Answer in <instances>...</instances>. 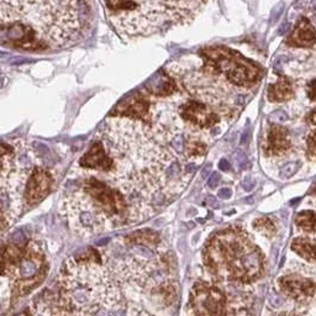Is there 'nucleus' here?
Returning <instances> with one entry per match:
<instances>
[{"label":"nucleus","mask_w":316,"mask_h":316,"mask_svg":"<svg viewBox=\"0 0 316 316\" xmlns=\"http://www.w3.org/2000/svg\"><path fill=\"white\" fill-rule=\"evenodd\" d=\"M125 241H126V244L132 245V246H140V245H143V246L151 247L152 249V247L157 246L158 245V242H160V236H158V233H156L152 230H142L126 236L125 237Z\"/></svg>","instance_id":"a211bd4d"},{"label":"nucleus","mask_w":316,"mask_h":316,"mask_svg":"<svg viewBox=\"0 0 316 316\" xmlns=\"http://www.w3.org/2000/svg\"><path fill=\"white\" fill-rule=\"evenodd\" d=\"M314 194L316 195V187H315V189H314Z\"/></svg>","instance_id":"79ce46f5"},{"label":"nucleus","mask_w":316,"mask_h":316,"mask_svg":"<svg viewBox=\"0 0 316 316\" xmlns=\"http://www.w3.org/2000/svg\"><path fill=\"white\" fill-rule=\"evenodd\" d=\"M190 306L198 315L227 314L225 294L217 287L205 282L194 284L190 293Z\"/></svg>","instance_id":"1a4fd4ad"},{"label":"nucleus","mask_w":316,"mask_h":316,"mask_svg":"<svg viewBox=\"0 0 316 316\" xmlns=\"http://www.w3.org/2000/svg\"><path fill=\"white\" fill-rule=\"evenodd\" d=\"M280 289L285 295L295 300H306L315 294L316 283L296 276H285L279 280Z\"/></svg>","instance_id":"f8f14e48"},{"label":"nucleus","mask_w":316,"mask_h":316,"mask_svg":"<svg viewBox=\"0 0 316 316\" xmlns=\"http://www.w3.org/2000/svg\"><path fill=\"white\" fill-rule=\"evenodd\" d=\"M217 195L221 199H228L232 195V190H231V188H221L219 190V193H217Z\"/></svg>","instance_id":"72a5a7b5"},{"label":"nucleus","mask_w":316,"mask_h":316,"mask_svg":"<svg viewBox=\"0 0 316 316\" xmlns=\"http://www.w3.org/2000/svg\"><path fill=\"white\" fill-rule=\"evenodd\" d=\"M220 174L219 173H212L210 176V178L208 179V187L211 188V189H214V188L217 187V184L220 183Z\"/></svg>","instance_id":"2f4dec72"},{"label":"nucleus","mask_w":316,"mask_h":316,"mask_svg":"<svg viewBox=\"0 0 316 316\" xmlns=\"http://www.w3.org/2000/svg\"><path fill=\"white\" fill-rule=\"evenodd\" d=\"M148 100L146 98L141 97V95H136V97H131L127 100H125L118 108V111L120 116H125V118L147 120V118H148Z\"/></svg>","instance_id":"dca6fc26"},{"label":"nucleus","mask_w":316,"mask_h":316,"mask_svg":"<svg viewBox=\"0 0 316 316\" xmlns=\"http://www.w3.org/2000/svg\"><path fill=\"white\" fill-rule=\"evenodd\" d=\"M79 166L87 170H98L108 173L113 167V160L106 152L103 141H95L89 151L81 158Z\"/></svg>","instance_id":"ddd939ff"},{"label":"nucleus","mask_w":316,"mask_h":316,"mask_svg":"<svg viewBox=\"0 0 316 316\" xmlns=\"http://www.w3.org/2000/svg\"><path fill=\"white\" fill-rule=\"evenodd\" d=\"M206 146L200 141H190L187 145V154L189 157H197L206 153Z\"/></svg>","instance_id":"5701e85b"},{"label":"nucleus","mask_w":316,"mask_h":316,"mask_svg":"<svg viewBox=\"0 0 316 316\" xmlns=\"http://www.w3.org/2000/svg\"><path fill=\"white\" fill-rule=\"evenodd\" d=\"M309 120H310V122H311V124L316 125V109L314 111H311V113H310Z\"/></svg>","instance_id":"e433bc0d"},{"label":"nucleus","mask_w":316,"mask_h":316,"mask_svg":"<svg viewBox=\"0 0 316 316\" xmlns=\"http://www.w3.org/2000/svg\"><path fill=\"white\" fill-rule=\"evenodd\" d=\"M47 272L48 262L40 245L35 241L27 242L23 257L8 277L13 296L20 298L36 289L45 280Z\"/></svg>","instance_id":"423d86ee"},{"label":"nucleus","mask_w":316,"mask_h":316,"mask_svg":"<svg viewBox=\"0 0 316 316\" xmlns=\"http://www.w3.org/2000/svg\"><path fill=\"white\" fill-rule=\"evenodd\" d=\"M81 189L92 198V200L110 217L111 221L130 215V205L125 199L126 195L114 185H109L104 179L89 177L83 182Z\"/></svg>","instance_id":"6e6552de"},{"label":"nucleus","mask_w":316,"mask_h":316,"mask_svg":"<svg viewBox=\"0 0 316 316\" xmlns=\"http://www.w3.org/2000/svg\"><path fill=\"white\" fill-rule=\"evenodd\" d=\"M284 8H285V4L283 2H280L279 4H278L277 7L274 8L273 12H272V15H271V24H274L278 20V19L280 18V15H282L283 12H284Z\"/></svg>","instance_id":"bb28decb"},{"label":"nucleus","mask_w":316,"mask_h":316,"mask_svg":"<svg viewBox=\"0 0 316 316\" xmlns=\"http://www.w3.org/2000/svg\"><path fill=\"white\" fill-rule=\"evenodd\" d=\"M299 167H300V163H296V162L287 163V165H284L282 168H280V172H279L280 178L282 179L290 178V177H293L294 174L296 173V171L299 170Z\"/></svg>","instance_id":"b1692460"},{"label":"nucleus","mask_w":316,"mask_h":316,"mask_svg":"<svg viewBox=\"0 0 316 316\" xmlns=\"http://www.w3.org/2000/svg\"><path fill=\"white\" fill-rule=\"evenodd\" d=\"M183 143H184V140H183V137H182V136H176V137L172 138V141H171L172 147L179 152L183 151Z\"/></svg>","instance_id":"c756f323"},{"label":"nucleus","mask_w":316,"mask_h":316,"mask_svg":"<svg viewBox=\"0 0 316 316\" xmlns=\"http://www.w3.org/2000/svg\"><path fill=\"white\" fill-rule=\"evenodd\" d=\"M201 54L212 69L225 74L228 81L239 86H250L261 75V69L255 63L230 48H206Z\"/></svg>","instance_id":"0eeeda50"},{"label":"nucleus","mask_w":316,"mask_h":316,"mask_svg":"<svg viewBox=\"0 0 316 316\" xmlns=\"http://www.w3.org/2000/svg\"><path fill=\"white\" fill-rule=\"evenodd\" d=\"M54 187V177L46 168L36 167L32 168L29 178H27L25 189L23 194V203L26 208H32L41 203Z\"/></svg>","instance_id":"9d476101"},{"label":"nucleus","mask_w":316,"mask_h":316,"mask_svg":"<svg viewBox=\"0 0 316 316\" xmlns=\"http://www.w3.org/2000/svg\"><path fill=\"white\" fill-rule=\"evenodd\" d=\"M255 184L256 182L252 177H245L244 181H242V187H244V189L247 190V192L252 190L253 188H255Z\"/></svg>","instance_id":"7c9ffc66"},{"label":"nucleus","mask_w":316,"mask_h":316,"mask_svg":"<svg viewBox=\"0 0 316 316\" xmlns=\"http://www.w3.org/2000/svg\"><path fill=\"white\" fill-rule=\"evenodd\" d=\"M8 57H9V54H7V53H3V52H0V59L8 58Z\"/></svg>","instance_id":"58836bf2"},{"label":"nucleus","mask_w":316,"mask_h":316,"mask_svg":"<svg viewBox=\"0 0 316 316\" xmlns=\"http://www.w3.org/2000/svg\"><path fill=\"white\" fill-rule=\"evenodd\" d=\"M233 160H235L236 166L240 170H247V168L250 167L249 160H247L246 154H245L244 152L241 151L237 152V153H235V156H233Z\"/></svg>","instance_id":"a878e982"},{"label":"nucleus","mask_w":316,"mask_h":316,"mask_svg":"<svg viewBox=\"0 0 316 316\" xmlns=\"http://www.w3.org/2000/svg\"><path fill=\"white\" fill-rule=\"evenodd\" d=\"M287 27H288V25H287V23H284V24H283V25L279 27V31H278V35H279V36H282V35H284V32H285V29H287Z\"/></svg>","instance_id":"4c0bfd02"},{"label":"nucleus","mask_w":316,"mask_h":316,"mask_svg":"<svg viewBox=\"0 0 316 316\" xmlns=\"http://www.w3.org/2000/svg\"><path fill=\"white\" fill-rule=\"evenodd\" d=\"M295 224L307 232L316 231V212L314 211H301L296 215Z\"/></svg>","instance_id":"412c9836"},{"label":"nucleus","mask_w":316,"mask_h":316,"mask_svg":"<svg viewBox=\"0 0 316 316\" xmlns=\"http://www.w3.org/2000/svg\"><path fill=\"white\" fill-rule=\"evenodd\" d=\"M181 116L185 121L195 125V126L206 129L219 121L216 114H214L208 106H205L201 103L190 100L187 104H184L181 108Z\"/></svg>","instance_id":"9b49d317"},{"label":"nucleus","mask_w":316,"mask_h":316,"mask_svg":"<svg viewBox=\"0 0 316 316\" xmlns=\"http://www.w3.org/2000/svg\"><path fill=\"white\" fill-rule=\"evenodd\" d=\"M294 97L293 83L289 78H280L277 83L271 84L268 88V99L271 102H284Z\"/></svg>","instance_id":"f3484780"},{"label":"nucleus","mask_w":316,"mask_h":316,"mask_svg":"<svg viewBox=\"0 0 316 316\" xmlns=\"http://www.w3.org/2000/svg\"><path fill=\"white\" fill-rule=\"evenodd\" d=\"M291 250L307 262H316V245L305 239H296L291 244Z\"/></svg>","instance_id":"aec40b11"},{"label":"nucleus","mask_w":316,"mask_h":316,"mask_svg":"<svg viewBox=\"0 0 316 316\" xmlns=\"http://www.w3.org/2000/svg\"><path fill=\"white\" fill-rule=\"evenodd\" d=\"M219 168L221 171H227L228 168H230V165H228V162L225 160V158H222V160L219 162Z\"/></svg>","instance_id":"c9c22d12"},{"label":"nucleus","mask_w":316,"mask_h":316,"mask_svg":"<svg viewBox=\"0 0 316 316\" xmlns=\"http://www.w3.org/2000/svg\"><path fill=\"white\" fill-rule=\"evenodd\" d=\"M307 97L311 100H316V79L310 82L307 86Z\"/></svg>","instance_id":"473e14b6"},{"label":"nucleus","mask_w":316,"mask_h":316,"mask_svg":"<svg viewBox=\"0 0 316 316\" xmlns=\"http://www.w3.org/2000/svg\"><path fill=\"white\" fill-rule=\"evenodd\" d=\"M269 118H271L272 120H273V121H276V122H284V121H287L288 115H287V113H285V111L276 110L271 114V116H269Z\"/></svg>","instance_id":"c85d7f7f"},{"label":"nucleus","mask_w":316,"mask_h":316,"mask_svg":"<svg viewBox=\"0 0 316 316\" xmlns=\"http://www.w3.org/2000/svg\"><path fill=\"white\" fill-rule=\"evenodd\" d=\"M253 227L267 236H272L276 232V226L268 217H258L253 221Z\"/></svg>","instance_id":"4be33fe9"},{"label":"nucleus","mask_w":316,"mask_h":316,"mask_svg":"<svg viewBox=\"0 0 316 316\" xmlns=\"http://www.w3.org/2000/svg\"><path fill=\"white\" fill-rule=\"evenodd\" d=\"M68 224L81 236H94L109 230L111 220L84 190L79 188L64 199Z\"/></svg>","instance_id":"39448f33"},{"label":"nucleus","mask_w":316,"mask_h":316,"mask_svg":"<svg viewBox=\"0 0 316 316\" xmlns=\"http://www.w3.org/2000/svg\"><path fill=\"white\" fill-rule=\"evenodd\" d=\"M289 148L290 140L287 129L282 126H277V125L272 126L271 130H269L268 138H267L266 154H268V156H278V154L287 152Z\"/></svg>","instance_id":"4468645a"},{"label":"nucleus","mask_w":316,"mask_h":316,"mask_svg":"<svg viewBox=\"0 0 316 316\" xmlns=\"http://www.w3.org/2000/svg\"><path fill=\"white\" fill-rule=\"evenodd\" d=\"M92 10V0H0V24H23L47 50L61 48L81 41Z\"/></svg>","instance_id":"7ed1b4c3"},{"label":"nucleus","mask_w":316,"mask_h":316,"mask_svg":"<svg viewBox=\"0 0 316 316\" xmlns=\"http://www.w3.org/2000/svg\"><path fill=\"white\" fill-rule=\"evenodd\" d=\"M206 203H208V205L210 206V208H212V209H217L220 206V203L216 200V198L211 197V195L206 197Z\"/></svg>","instance_id":"f704fd0d"},{"label":"nucleus","mask_w":316,"mask_h":316,"mask_svg":"<svg viewBox=\"0 0 316 316\" xmlns=\"http://www.w3.org/2000/svg\"><path fill=\"white\" fill-rule=\"evenodd\" d=\"M205 264L220 278L250 282L262 272V256L244 231L228 228L206 245Z\"/></svg>","instance_id":"20e7f679"},{"label":"nucleus","mask_w":316,"mask_h":316,"mask_svg":"<svg viewBox=\"0 0 316 316\" xmlns=\"http://www.w3.org/2000/svg\"><path fill=\"white\" fill-rule=\"evenodd\" d=\"M312 10L316 13V0H312Z\"/></svg>","instance_id":"ea45409f"},{"label":"nucleus","mask_w":316,"mask_h":316,"mask_svg":"<svg viewBox=\"0 0 316 316\" xmlns=\"http://www.w3.org/2000/svg\"><path fill=\"white\" fill-rule=\"evenodd\" d=\"M307 156L310 160L316 161V131L311 132L307 137Z\"/></svg>","instance_id":"393cba45"},{"label":"nucleus","mask_w":316,"mask_h":316,"mask_svg":"<svg viewBox=\"0 0 316 316\" xmlns=\"http://www.w3.org/2000/svg\"><path fill=\"white\" fill-rule=\"evenodd\" d=\"M47 314L106 315L126 312L121 284L110 266L95 250L68 260L56 295L45 299Z\"/></svg>","instance_id":"f03ea898"},{"label":"nucleus","mask_w":316,"mask_h":316,"mask_svg":"<svg viewBox=\"0 0 316 316\" xmlns=\"http://www.w3.org/2000/svg\"><path fill=\"white\" fill-rule=\"evenodd\" d=\"M103 143L113 160L105 181L126 197L160 192L172 156L156 133L136 119L119 116L106 121Z\"/></svg>","instance_id":"f257e3e1"},{"label":"nucleus","mask_w":316,"mask_h":316,"mask_svg":"<svg viewBox=\"0 0 316 316\" xmlns=\"http://www.w3.org/2000/svg\"><path fill=\"white\" fill-rule=\"evenodd\" d=\"M268 303L272 307H280L283 305V303H284V300H283L282 296L272 293V294H269V296H268Z\"/></svg>","instance_id":"cd10ccee"},{"label":"nucleus","mask_w":316,"mask_h":316,"mask_svg":"<svg viewBox=\"0 0 316 316\" xmlns=\"http://www.w3.org/2000/svg\"><path fill=\"white\" fill-rule=\"evenodd\" d=\"M147 91L157 97H167L177 91V84L174 79L170 78L168 75H163V77H158V79H152Z\"/></svg>","instance_id":"6ab92c4d"},{"label":"nucleus","mask_w":316,"mask_h":316,"mask_svg":"<svg viewBox=\"0 0 316 316\" xmlns=\"http://www.w3.org/2000/svg\"><path fill=\"white\" fill-rule=\"evenodd\" d=\"M314 19H315V20H314V21H315V23H316V13H314Z\"/></svg>","instance_id":"a19ab883"},{"label":"nucleus","mask_w":316,"mask_h":316,"mask_svg":"<svg viewBox=\"0 0 316 316\" xmlns=\"http://www.w3.org/2000/svg\"><path fill=\"white\" fill-rule=\"evenodd\" d=\"M287 42L294 47H310L316 42V31L306 18L300 19Z\"/></svg>","instance_id":"2eb2a0df"}]
</instances>
